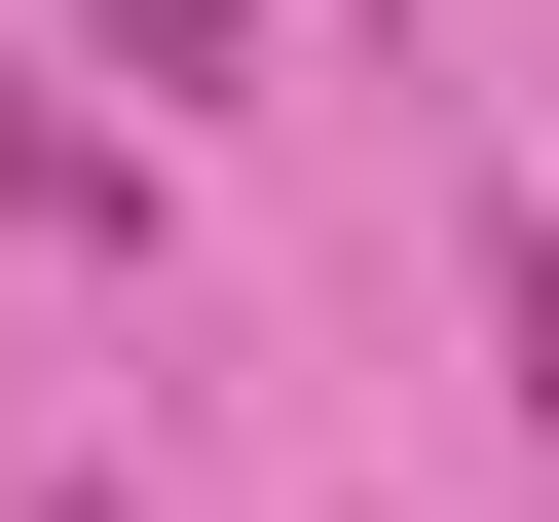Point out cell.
I'll list each match as a JSON object with an SVG mask.
<instances>
[{
    "mask_svg": "<svg viewBox=\"0 0 559 522\" xmlns=\"http://www.w3.org/2000/svg\"><path fill=\"white\" fill-rule=\"evenodd\" d=\"M38 522H112V485H38Z\"/></svg>",
    "mask_w": 559,
    "mask_h": 522,
    "instance_id": "cell-3",
    "label": "cell"
},
{
    "mask_svg": "<svg viewBox=\"0 0 559 522\" xmlns=\"http://www.w3.org/2000/svg\"><path fill=\"white\" fill-rule=\"evenodd\" d=\"M75 38H112V75H224V0H75Z\"/></svg>",
    "mask_w": 559,
    "mask_h": 522,
    "instance_id": "cell-2",
    "label": "cell"
},
{
    "mask_svg": "<svg viewBox=\"0 0 559 522\" xmlns=\"http://www.w3.org/2000/svg\"><path fill=\"white\" fill-rule=\"evenodd\" d=\"M0 224H112V112H75L38 38H0Z\"/></svg>",
    "mask_w": 559,
    "mask_h": 522,
    "instance_id": "cell-1",
    "label": "cell"
}]
</instances>
